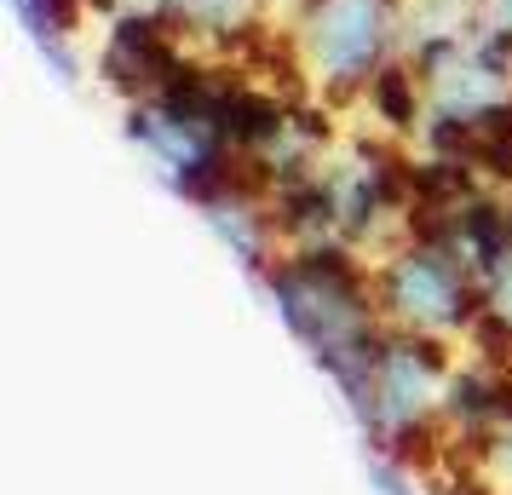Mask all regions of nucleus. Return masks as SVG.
<instances>
[{"mask_svg": "<svg viewBox=\"0 0 512 495\" xmlns=\"http://www.w3.org/2000/svg\"><path fill=\"white\" fill-rule=\"evenodd\" d=\"M363 110H369V133H386V139H420V127L432 116V104H426V81L415 75L409 58H392L386 70L369 81V93H363Z\"/></svg>", "mask_w": 512, "mask_h": 495, "instance_id": "obj_4", "label": "nucleus"}, {"mask_svg": "<svg viewBox=\"0 0 512 495\" xmlns=\"http://www.w3.org/2000/svg\"><path fill=\"white\" fill-rule=\"evenodd\" d=\"M409 0H311L288 24L300 64L317 98L328 104H363L369 81L392 58H403Z\"/></svg>", "mask_w": 512, "mask_h": 495, "instance_id": "obj_1", "label": "nucleus"}, {"mask_svg": "<svg viewBox=\"0 0 512 495\" xmlns=\"http://www.w3.org/2000/svg\"><path fill=\"white\" fill-rule=\"evenodd\" d=\"M374 300L392 329L432 334V340L472 334V323L484 317V288L466 271V260H455L443 242H426V236H403L380 254Z\"/></svg>", "mask_w": 512, "mask_h": 495, "instance_id": "obj_2", "label": "nucleus"}, {"mask_svg": "<svg viewBox=\"0 0 512 495\" xmlns=\"http://www.w3.org/2000/svg\"><path fill=\"white\" fill-rule=\"evenodd\" d=\"M196 52L173 35V24H167L156 6H121V12H110L104 18V29H98V52H93V75L110 87L116 98H150L162 93L173 75L185 70Z\"/></svg>", "mask_w": 512, "mask_h": 495, "instance_id": "obj_3", "label": "nucleus"}, {"mask_svg": "<svg viewBox=\"0 0 512 495\" xmlns=\"http://www.w3.org/2000/svg\"><path fill=\"white\" fill-rule=\"evenodd\" d=\"M18 18L29 29V47H47V41H81V29L93 18V0H12Z\"/></svg>", "mask_w": 512, "mask_h": 495, "instance_id": "obj_5", "label": "nucleus"}]
</instances>
